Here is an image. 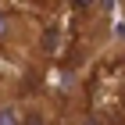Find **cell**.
<instances>
[{
    "mask_svg": "<svg viewBox=\"0 0 125 125\" xmlns=\"http://www.w3.org/2000/svg\"><path fill=\"white\" fill-rule=\"evenodd\" d=\"M96 4L100 0H68V7L75 11V14H89V11H96Z\"/></svg>",
    "mask_w": 125,
    "mask_h": 125,
    "instance_id": "cell-3",
    "label": "cell"
},
{
    "mask_svg": "<svg viewBox=\"0 0 125 125\" xmlns=\"http://www.w3.org/2000/svg\"><path fill=\"white\" fill-rule=\"evenodd\" d=\"M82 125H104V122H100V118H86Z\"/></svg>",
    "mask_w": 125,
    "mask_h": 125,
    "instance_id": "cell-4",
    "label": "cell"
},
{
    "mask_svg": "<svg viewBox=\"0 0 125 125\" xmlns=\"http://www.w3.org/2000/svg\"><path fill=\"white\" fill-rule=\"evenodd\" d=\"M0 125H29V115H25L21 100L0 96Z\"/></svg>",
    "mask_w": 125,
    "mask_h": 125,
    "instance_id": "cell-2",
    "label": "cell"
},
{
    "mask_svg": "<svg viewBox=\"0 0 125 125\" xmlns=\"http://www.w3.org/2000/svg\"><path fill=\"white\" fill-rule=\"evenodd\" d=\"M32 43H36V32H32L29 18H21L18 11L0 7V50L11 57H21Z\"/></svg>",
    "mask_w": 125,
    "mask_h": 125,
    "instance_id": "cell-1",
    "label": "cell"
}]
</instances>
